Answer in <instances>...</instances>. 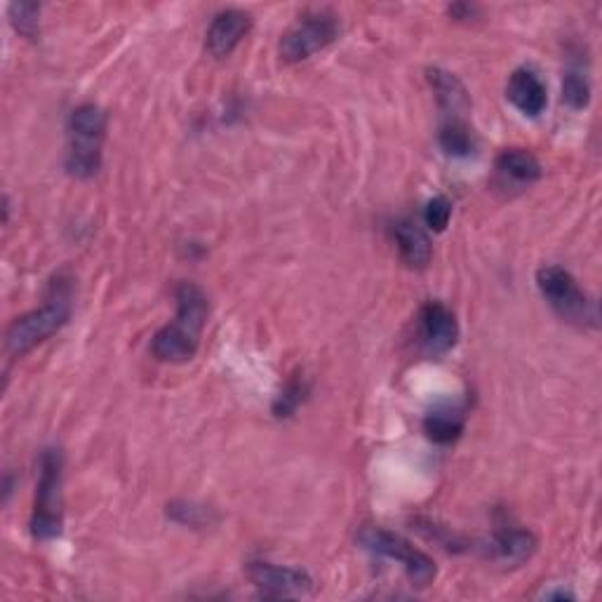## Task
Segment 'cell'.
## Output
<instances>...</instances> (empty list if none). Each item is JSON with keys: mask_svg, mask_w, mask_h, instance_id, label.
<instances>
[{"mask_svg": "<svg viewBox=\"0 0 602 602\" xmlns=\"http://www.w3.org/2000/svg\"><path fill=\"white\" fill-rule=\"evenodd\" d=\"M466 429V409L457 403H443L423 417V431L435 445L457 443Z\"/></svg>", "mask_w": 602, "mask_h": 602, "instance_id": "13", "label": "cell"}, {"mask_svg": "<svg viewBox=\"0 0 602 602\" xmlns=\"http://www.w3.org/2000/svg\"><path fill=\"white\" fill-rule=\"evenodd\" d=\"M71 318V283L64 275H57V281L50 285L48 302L36 311H28L17 318L8 328L5 346L8 354L14 358L26 356L38 344L48 342L52 334L60 332Z\"/></svg>", "mask_w": 602, "mask_h": 602, "instance_id": "2", "label": "cell"}, {"mask_svg": "<svg viewBox=\"0 0 602 602\" xmlns=\"http://www.w3.org/2000/svg\"><path fill=\"white\" fill-rule=\"evenodd\" d=\"M40 478L32 516V535L38 541H52L62 535L64 527V457L62 450H46L40 454Z\"/></svg>", "mask_w": 602, "mask_h": 602, "instance_id": "4", "label": "cell"}, {"mask_svg": "<svg viewBox=\"0 0 602 602\" xmlns=\"http://www.w3.org/2000/svg\"><path fill=\"white\" fill-rule=\"evenodd\" d=\"M506 97L511 99L513 107L523 115H530V119H537V115H541L549 107L546 85L541 83L539 73L532 69H516L511 73Z\"/></svg>", "mask_w": 602, "mask_h": 602, "instance_id": "12", "label": "cell"}, {"mask_svg": "<svg viewBox=\"0 0 602 602\" xmlns=\"http://www.w3.org/2000/svg\"><path fill=\"white\" fill-rule=\"evenodd\" d=\"M358 539L363 543V549H367L370 553L389 557V561H398L405 567L409 581L419 586V589L429 586L438 575L431 555L415 549L407 539L384 530V527H363Z\"/></svg>", "mask_w": 602, "mask_h": 602, "instance_id": "6", "label": "cell"}, {"mask_svg": "<svg viewBox=\"0 0 602 602\" xmlns=\"http://www.w3.org/2000/svg\"><path fill=\"white\" fill-rule=\"evenodd\" d=\"M107 137V113L97 105H81L69 115L66 170L76 180H93L101 170V144Z\"/></svg>", "mask_w": 602, "mask_h": 602, "instance_id": "3", "label": "cell"}, {"mask_svg": "<svg viewBox=\"0 0 602 602\" xmlns=\"http://www.w3.org/2000/svg\"><path fill=\"white\" fill-rule=\"evenodd\" d=\"M247 579L263 598H304L314 591V579L308 572L267 561L247 563Z\"/></svg>", "mask_w": 602, "mask_h": 602, "instance_id": "8", "label": "cell"}, {"mask_svg": "<svg viewBox=\"0 0 602 602\" xmlns=\"http://www.w3.org/2000/svg\"><path fill=\"white\" fill-rule=\"evenodd\" d=\"M177 316L170 325L160 328L151 342V351L163 363H186L196 356L200 334L210 316L208 295L196 283H182L174 292Z\"/></svg>", "mask_w": 602, "mask_h": 602, "instance_id": "1", "label": "cell"}, {"mask_svg": "<svg viewBox=\"0 0 602 602\" xmlns=\"http://www.w3.org/2000/svg\"><path fill=\"white\" fill-rule=\"evenodd\" d=\"M438 144L440 149H443L447 156L452 158H468L471 153H476V135L471 125L466 123H440V132H438Z\"/></svg>", "mask_w": 602, "mask_h": 602, "instance_id": "17", "label": "cell"}, {"mask_svg": "<svg viewBox=\"0 0 602 602\" xmlns=\"http://www.w3.org/2000/svg\"><path fill=\"white\" fill-rule=\"evenodd\" d=\"M474 12H476V10H474L471 5H452V8H450L452 17H459V20H468Z\"/></svg>", "mask_w": 602, "mask_h": 602, "instance_id": "23", "label": "cell"}, {"mask_svg": "<svg viewBox=\"0 0 602 602\" xmlns=\"http://www.w3.org/2000/svg\"><path fill=\"white\" fill-rule=\"evenodd\" d=\"M452 219V202L447 196H435L423 208V224L435 233H443Z\"/></svg>", "mask_w": 602, "mask_h": 602, "instance_id": "21", "label": "cell"}, {"mask_svg": "<svg viewBox=\"0 0 602 602\" xmlns=\"http://www.w3.org/2000/svg\"><path fill=\"white\" fill-rule=\"evenodd\" d=\"M546 598H575V595L567 591H555V593H546Z\"/></svg>", "mask_w": 602, "mask_h": 602, "instance_id": "24", "label": "cell"}, {"mask_svg": "<svg viewBox=\"0 0 602 602\" xmlns=\"http://www.w3.org/2000/svg\"><path fill=\"white\" fill-rule=\"evenodd\" d=\"M170 513H172L174 520H180L184 525H200L205 520V508L194 506V504H182V506L172 504Z\"/></svg>", "mask_w": 602, "mask_h": 602, "instance_id": "22", "label": "cell"}, {"mask_svg": "<svg viewBox=\"0 0 602 602\" xmlns=\"http://www.w3.org/2000/svg\"><path fill=\"white\" fill-rule=\"evenodd\" d=\"M393 238H395V245H398L401 259L409 269L429 267V261L433 257V245L421 226L409 222V219H401V222L393 224Z\"/></svg>", "mask_w": 602, "mask_h": 602, "instance_id": "14", "label": "cell"}, {"mask_svg": "<svg viewBox=\"0 0 602 602\" xmlns=\"http://www.w3.org/2000/svg\"><path fill=\"white\" fill-rule=\"evenodd\" d=\"M537 287L551 304L553 311L563 320L572 322V325L579 328H598L600 325V314H598V302L591 299L586 292L579 287L567 269L557 267V263H549V267H541L537 271Z\"/></svg>", "mask_w": 602, "mask_h": 602, "instance_id": "5", "label": "cell"}, {"mask_svg": "<svg viewBox=\"0 0 602 602\" xmlns=\"http://www.w3.org/2000/svg\"><path fill=\"white\" fill-rule=\"evenodd\" d=\"M496 172L499 177L513 182L518 186H530L541 180L543 168L539 158L527 149H506L496 156Z\"/></svg>", "mask_w": 602, "mask_h": 602, "instance_id": "16", "label": "cell"}, {"mask_svg": "<svg viewBox=\"0 0 602 602\" xmlns=\"http://www.w3.org/2000/svg\"><path fill=\"white\" fill-rule=\"evenodd\" d=\"M563 101L572 111H581L591 105V83L579 69H569L565 73Z\"/></svg>", "mask_w": 602, "mask_h": 602, "instance_id": "18", "label": "cell"}, {"mask_svg": "<svg viewBox=\"0 0 602 602\" xmlns=\"http://www.w3.org/2000/svg\"><path fill=\"white\" fill-rule=\"evenodd\" d=\"M459 342V320L443 302H426L419 311V346L426 356H445Z\"/></svg>", "mask_w": 602, "mask_h": 602, "instance_id": "9", "label": "cell"}, {"mask_svg": "<svg viewBox=\"0 0 602 602\" xmlns=\"http://www.w3.org/2000/svg\"><path fill=\"white\" fill-rule=\"evenodd\" d=\"M255 20L243 10H222L214 14V20L205 36V48L214 57V60H226V57L236 50L243 38L253 32Z\"/></svg>", "mask_w": 602, "mask_h": 602, "instance_id": "10", "label": "cell"}, {"mask_svg": "<svg viewBox=\"0 0 602 602\" xmlns=\"http://www.w3.org/2000/svg\"><path fill=\"white\" fill-rule=\"evenodd\" d=\"M336 38H340V22L332 12L318 10L292 26L278 50H281V60L285 64H299L311 60L316 52L330 48Z\"/></svg>", "mask_w": 602, "mask_h": 602, "instance_id": "7", "label": "cell"}, {"mask_svg": "<svg viewBox=\"0 0 602 602\" xmlns=\"http://www.w3.org/2000/svg\"><path fill=\"white\" fill-rule=\"evenodd\" d=\"M426 78H429V85L435 93L443 123H466V113L471 111V97H468L466 85L459 81V76L433 66L426 71Z\"/></svg>", "mask_w": 602, "mask_h": 602, "instance_id": "11", "label": "cell"}, {"mask_svg": "<svg viewBox=\"0 0 602 602\" xmlns=\"http://www.w3.org/2000/svg\"><path fill=\"white\" fill-rule=\"evenodd\" d=\"M537 551V539L523 527H499L492 539V553L506 565H523Z\"/></svg>", "mask_w": 602, "mask_h": 602, "instance_id": "15", "label": "cell"}, {"mask_svg": "<svg viewBox=\"0 0 602 602\" xmlns=\"http://www.w3.org/2000/svg\"><path fill=\"white\" fill-rule=\"evenodd\" d=\"M306 393H308V384L302 377L290 379L287 386L281 391V395H278L273 403V415L278 419L292 417L299 409V405L306 401Z\"/></svg>", "mask_w": 602, "mask_h": 602, "instance_id": "19", "label": "cell"}, {"mask_svg": "<svg viewBox=\"0 0 602 602\" xmlns=\"http://www.w3.org/2000/svg\"><path fill=\"white\" fill-rule=\"evenodd\" d=\"M10 20L12 26L24 38H36L40 34V5L36 3H14L10 5Z\"/></svg>", "mask_w": 602, "mask_h": 602, "instance_id": "20", "label": "cell"}]
</instances>
